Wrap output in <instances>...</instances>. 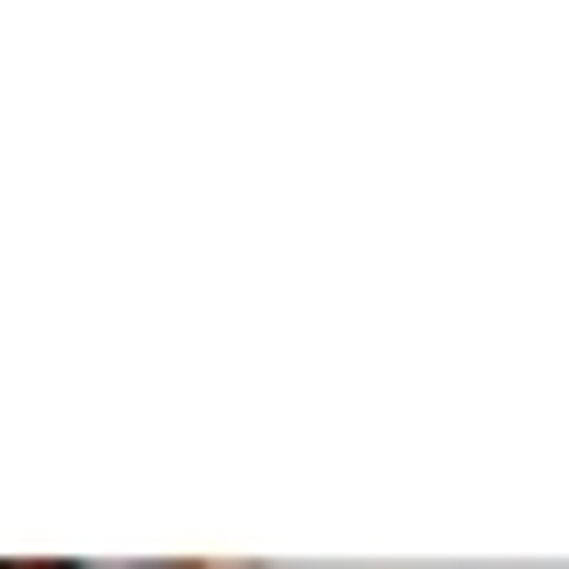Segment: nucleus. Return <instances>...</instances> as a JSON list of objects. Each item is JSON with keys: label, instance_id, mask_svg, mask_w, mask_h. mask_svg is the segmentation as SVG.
<instances>
[{"label": "nucleus", "instance_id": "1", "mask_svg": "<svg viewBox=\"0 0 569 569\" xmlns=\"http://www.w3.org/2000/svg\"><path fill=\"white\" fill-rule=\"evenodd\" d=\"M126 569H182V558H126Z\"/></svg>", "mask_w": 569, "mask_h": 569}]
</instances>
